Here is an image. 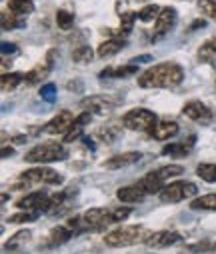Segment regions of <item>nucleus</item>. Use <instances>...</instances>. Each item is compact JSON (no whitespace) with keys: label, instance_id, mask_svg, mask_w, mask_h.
Here are the masks:
<instances>
[{"label":"nucleus","instance_id":"nucleus-1","mask_svg":"<svg viewBox=\"0 0 216 254\" xmlns=\"http://www.w3.org/2000/svg\"><path fill=\"white\" fill-rule=\"evenodd\" d=\"M184 80V70L174 62H160L138 76L142 88H174Z\"/></svg>","mask_w":216,"mask_h":254},{"label":"nucleus","instance_id":"nucleus-2","mask_svg":"<svg viewBox=\"0 0 216 254\" xmlns=\"http://www.w3.org/2000/svg\"><path fill=\"white\" fill-rule=\"evenodd\" d=\"M68 156L66 148L62 144H56V142H42V144H36L34 148H30L24 156L26 162L30 164H48V162H58V160H64Z\"/></svg>","mask_w":216,"mask_h":254},{"label":"nucleus","instance_id":"nucleus-3","mask_svg":"<svg viewBox=\"0 0 216 254\" xmlns=\"http://www.w3.org/2000/svg\"><path fill=\"white\" fill-rule=\"evenodd\" d=\"M122 124L128 130H140V132H152L158 124L156 114L148 108H132L122 116Z\"/></svg>","mask_w":216,"mask_h":254},{"label":"nucleus","instance_id":"nucleus-4","mask_svg":"<svg viewBox=\"0 0 216 254\" xmlns=\"http://www.w3.org/2000/svg\"><path fill=\"white\" fill-rule=\"evenodd\" d=\"M146 236H148V232L142 226H122V228L108 232L104 236V242L108 246H130L136 242H144Z\"/></svg>","mask_w":216,"mask_h":254},{"label":"nucleus","instance_id":"nucleus-5","mask_svg":"<svg viewBox=\"0 0 216 254\" xmlns=\"http://www.w3.org/2000/svg\"><path fill=\"white\" fill-rule=\"evenodd\" d=\"M196 192H198L196 184H192V182H184V180H176V182L164 184V188L158 192V196H160L162 202L174 204V202H182V200L194 196Z\"/></svg>","mask_w":216,"mask_h":254},{"label":"nucleus","instance_id":"nucleus-6","mask_svg":"<svg viewBox=\"0 0 216 254\" xmlns=\"http://www.w3.org/2000/svg\"><path fill=\"white\" fill-rule=\"evenodd\" d=\"M20 178H22L24 182H44V184H60V182H62V174H58L56 170H52V168H48V166L30 168V170L22 172Z\"/></svg>","mask_w":216,"mask_h":254},{"label":"nucleus","instance_id":"nucleus-7","mask_svg":"<svg viewBox=\"0 0 216 254\" xmlns=\"http://www.w3.org/2000/svg\"><path fill=\"white\" fill-rule=\"evenodd\" d=\"M176 22V10L166 6L160 10V14L156 16L154 20V30H152V40H160L162 36H166L170 32V28L174 26Z\"/></svg>","mask_w":216,"mask_h":254},{"label":"nucleus","instance_id":"nucleus-8","mask_svg":"<svg viewBox=\"0 0 216 254\" xmlns=\"http://www.w3.org/2000/svg\"><path fill=\"white\" fill-rule=\"evenodd\" d=\"M74 114H72L70 110H62V112H58L46 126H44V132H48V134H66L70 128H72V124H74Z\"/></svg>","mask_w":216,"mask_h":254},{"label":"nucleus","instance_id":"nucleus-9","mask_svg":"<svg viewBox=\"0 0 216 254\" xmlns=\"http://www.w3.org/2000/svg\"><path fill=\"white\" fill-rule=\"evenodd\" d=\"M182 114H184L186 118L198 122V124H208V122L212 120L210 108H208L206 104H202L200 100H190V102H186L184 108H182Z\"/></svg>","mask_w":216,"mask_h":254},{"label":"nucleus","instance_id":"nucleus-10","mask_svg":"<svg viewBox=\"0 0 216 254\" xmlns=\"http://www.w3.org/2000/svg\"><path fill=\"white\" fill-rule=\"evenodd\" d=\"M48 200H50L48 192H44V190H36V192H30V194L22 196V198L16 202V208H20V210H40V212H44Z\"/></svg>","mask_w":216,"mask_h":254},{"label":"nucleus","instance_id":"nucleus-11","mask_svg":"<svg viewBox=\"0 0 216 254\" xmlns=\"http://www.w3.org/2000/svg\"><path fill=\"white\" fill-rule=\"evenodd\" d=\"M120 104V98H112V96H90V98H84L82 100V106L88 108L90 112H96V114H106L110 112L112 108H116Z\"/></svg>","mask_w":216,"mask_h":254},{"label":"nucleus","instance_id":"nucleus-12","mask_svg":"<svg viewBox=\"0 0 216 254\" xmlns=\"http://www.w3.org/2000/svg\"><path fill=\"white\" fill-rule=\"evenodd\" d=\"M180 234L176 232H170V230H160V232H152L146 236L144 244H148L152 248H166V246H172L176 242H180Z\"/></svg>","mask_w":216,"mask_h":254},{"label":"nucleus","instance_id":"nucleus-13","mask_svg":"<svg viewBox=\"0 0 216 254\" xmlns=\"http://www.w3.org/2000/svg\"><path fill=\"white\" fill-rule=\"evenodd\" d=\"M82 216H84V220L88 224V230H100V228H104V226H108L112 222L110 212H106L104 208H90Z\"/></svg>","mask_w":216,"mask_h":254},{"label":"nucleus","instance_id":"nucleus-14","mask_svg":"<svg viewBox=\"0 0 216 254\" xmlns=\"http://www.w3.org/2000/svg\"><path fill=\"white\" fill-rule=\"evenodd\" d=\"M74 194H76V188H68V190H64V192H58V194L50 196V200H48L44 212H46L48 216H56V214H60V212L64 210L68 198H70V196H74Z\"/></svg>","mask_w":216,"mask_h":254},{"label":"nucleus","instance_id":"nucleus-15","mask_svg":"<svg viewBox=\"0 0 216 254\" xmlns=\"http://www.w3.org/2000/svg\"><path fill=\"white\" fill-rule=\"evenodd\" d=\"M136 186L142 190L144 194H154V192H160V190L164 188V180L158 178L154 172H150V174H146V176H142V178L136 182Z\"/></svg>","mask_w":216,"mask_h":254},{"label":"nucleus","instance_id":"nucleus-16","mask_svg":"<svg viewBox=\"0 0 216 254\" xmlns=\"http://www.w3.org/2000/svg\"><path fill=\"white\" fill-rule=\"evenodd\" d=\"M178 124L174 122V120H162V122H158L156 126H154V130L150 132L156 140H168V138H172V136H176L178 134Z\"/></svg>","mask_w":216,"mask_h":254},{"label":"nucleus","instance_id":"nucleus-17","mask_svg":"<svg viewBox=\"0 0 216 254\" xmlns=\"http://www.w3.org/2000/svg\"><path fill=\"white\" fill-rule=\"evenodd\" d=\"M140 158H142L140 152H124V154H116V156H112L110 160L104 162V168H108V170H116V168H122V166H130V164L138 162Z\"/></svg>","mask_w":216,"mask_h":254},{"label":"nucleus","instance_id":"nucleus-18","mask_svg":"<svg viewBox=\"0 0 216 254\" xmlns=\"http://www.w3.org/2000/svg\"><path fill=\"white\" fill-rule=\"evenodd\" d=\"M194 142H196V136H190L188 140H182V142H174V144H166L164 148H162V154L164 156H186L190 150H192V146H194Z\"/></svg>","mask_w":216,"mask_h":254},{"label":"nucleus","instance_id":"nucleus-19","mask_svg":"<svg viewBox=\"0 0 216 254\" xmlns=\"http://www.w3.org/2000/svg\"><path fill=\"white\" fill-rule=\"evenodd\" d=\"M92 120V116H90V110H86V112H82L76 120H74V124H72V128L64 134V142H74L76 138H80L82 136V126H86L88 122Z\"/></svg>","mask_w":216,"mask_h":254},{"label":"nucleus","instance_id":"nucleus-20","mask_svg":"<svg viewBox=\"0 0 216 254\" xmlns=\"http://www.w3.org/2000/svg\"><path fill=\"white\" fill-rule=\"evenodd\" d=\"M72 236H74V232H72L66 224H64V226H54V228L50 230V234H48V242H46V246H48V248L60 246V244L68 242Z\"/></svg>","mask_w":216,"mask_h":254},{"label":"nucleus","instance_id":"nucleus-21","mask_svg":"<svg viewBox=\"0 0 216 254\" xmlns=\"http://www.w3.org/2000/svg\"><path fill=\"white\" fill-rule=\"evenodd\" d=\"M116 196H118V200L120 202H126V204H134V202H140L144 196L142 190L134 184V186H122V188H118V192H116Z\"/></svg>","mask_w":216,"mask_h":254},{"label":"nucleus","instance_id":"nucleus-22","mask_svg":"<svg viewBox=\"0 0 216 254\" xmlns=\"http://www.w3.org/2000/svg\"><path fill=\"white\" fill-rule=\"evenodd\" d=\"M0 26H2V30H14V28H24L26 26V16H18L14 12H2V16H0Z\"/></svg>","mask_w":216,"mask_h":254},{"label":"nucleus","instance_id":"nucleus-23","mask_svg":"<svg viewBox=\"0 0 216 254\" xmlns=\"http://www.w3.org/2000/svg\"><path fill=\"white\" fill-rule=\"evenodd\" d=\"M120 134H122V130L116 124H106V126H100V128L96 130V136L106 144H114L120 138Z\"/></svg>","mask_w":216,"mask_h":254},{"label":"nucleus","instance_id":"nucleus-24","mask_svg":"<svg viewBox=\"0 0 216 254\" xmlns=\"http://www.w3.org/2000/svg\"><path fill=\"white\" fill-rule=\"evenodd\" d=\"M124 40L122 38H110V40H106V42H102L100 46H98V56L100 58H106V56H114L116 52H120L122 48H124Z\"/></svg>","mask_w":216,"mask_h":254},{"label":"nucleus","instance_id":"nucleus-25","mask_svg":"<svg viewBox=\"0 0 216 254\" xmlns=\"http://www.w3.org/2000/svg\"><path fill=\"white\" fill-rule=\"evenodd\" d=\"M190 208L192 210H212L216 212V194H204V196H198L190 202Z\"/></svg>","mask_w":216,"mask_h":254},{"label":"nucleus","instance_id":"nucleus-26","mask_svg":"<svg viewBox=\"0 0 216 254\" xmlns=\"http://www.w3.org/2000/svg\"><path fill=\"white\" fill-rule=\"evenodd\" d=\"M50 68H52V64H48V62H46V64H38V66H34L28 74H26V84H36V82H40V80H44L46 76H48V72H50Z\"/></svg>","mask_w":216,"mask_h":254},{"label":"nucleus","instance_id":"nucleus-27","mask_svg":"<svg viewBox=\"0 0 216 254\" xmlns=\"http://www.w3.org/2000/svg\"><path fill=\"white\" fill-rule=\"evenodd\" d=\"M26 80V74H20V72H10V74H2V78H0V86H2L4 92L16 88L18 84H22Z\"/></svg>","mask_w":216,"mask_h":254},{"label":"nucleus","instance_id":"nucleus-28","mask_svg":"<svg viewBox=\"0 0 216 254\" xmlns=\"http://www.w3.org/2000/svg\"><path fill=\"white\" fill-rule=\"evenodd\" d=\"M138 70L136 64H128V66H122V68H106L100 72V78H124V76H130Z\"/></svg>","mask_w":216,"mask_h":254},{"label":"nucleus","instance_id":"nucleus-29","mask_svg":"<svg viewBox=\"0 0 216 254\" xmlns=\"http://www.w3.org/2000/svg\"><path fill=\"white\" fill-rule=\"evenodd\" d=\"M198 58L204 60V62H214V60H216V36L210 38V40H206V42L200 46Z\"/></svg>","mask_w":216,"mask_h":254},{"label":"nucleus","instance_id":"nucleus-30","mask_svg":"<svg viewBox=\"0 0 216 254\" xmlns=\"http://www.w3.org/2000/svg\"><path fill=\"white\" fill-rule=\"evenodd\" d=\"M8 8H10V12L18 14V16H26L34 10V4H32V0H10Z\"/></svg>","mask_w":216,"mask_h":254},{"label":"nucleus","instance_id":"nucleus-31","mask_svg":"<svg viewBox=\"0 0 216 254\" xmlns=\"http://www.w3.org/2000/svg\"><path fill=\"white\" fill-rule=\"evenodd\" d=\"M92 58H94V52L90 46H78L72 52V60H74L76 64H90Z\"/></svg>","mask_w":216,"mask_h":254},{"label":"nucleus","instance_id":"nucleus-32","mask_svg":"<svg viewBox=\"0 0 216 254\" xmlns=\"http://www.w3.org/2000/svg\"><path fill=\"white\" fill-rule=\"evenodd\" d=\"M40 216V210H20L18 214H12L8 222L12 224H22V222H34Z\"/></svg>","mask_w":216,"mask_h":254},{"label":"nucleus","instance_id":"nucleus-33","mask_svg":"<svg viewBox=\"0 0 216 254\" xmlns=\"http://www.w3.org/2000/svg\"><path fill=\"white\" fill-rule=\"evenodd\" d=\"M196 174L204 180V182H216V164H198L196 166Z\"/></svg>","mask_w":216,"mask_h":254},{"label":"nucleus","instance_id":"nucleus-34","mask_svg":"<svg viewBox=\"0 0 216 254\" xmlns=\"http://www.w3.org/2000/svg\"><path fill=\"white\" fill-rule=\"evenodd\" d=\"M186 250L188 252H194V254L214 252L216 250V242H212V240H200V242H194V244H186Z\"/></svg>","mask_w":216,"mask_h":254},{"label":"nucleus","instance_id":"nucleus-35","mask_svg":"<svg viewBox=\"0 0 216 254\" xmlns=\"http://www.w3.org/2000/svg\"><path fill=\"white\" fill-rule=\"evenodd\" d=\"M182 172H184V168H182V166H178V164H168V166H162V168L154 170V174H156L158 178H162L164 182H166L170 176H180Z\"/></svg>","mask_w":216,"mask_h":254},{"label":"nucleus","instance_id":"nucleus-36","mask_svg":"<svg viewBox=\"0 0 216 254\" xmlns=\"http://www.w3.org/2000/svg\"><path fill=\"white\" fill-rule=\"evenodd\" d=\"M32 234H30V230H20V232H16L6 244H4V250H16L18 246H22L28 238H30Z\"/></svg>","mask_w":216,"mask_h":254},{"label":"nucleus","instance_id":"nucleus-37","mask_svg":"<svg viewBox=\"0 0 216 254\" xmlns=\"http://www.w3.org/2000/svg\"><path fill=\"white\" fill-rule=\"evenodd\" d=\"M160 10L162 8H158L156 4H146L140 12H138V18L142 20V22H150V20H156V16L160 14Z\"/></svg>","mask_w":216,"mask_h":254},{"label":"nucleus","instance_id":"nucleus-38","mask_svg":"<svg viewBox=\"0 0 216 254\" xmlns=\"http://www.w3.org/2000/svg\"><path fill=\"white\" fill-rule=\"evenodd\" d=\"M136 16H138V14H134V12H124V14L120 16V28H118V30H120L122 36H126V34L132 32V26H134Z\"/></svg>","mask_w":216,"mask_h":254},{"label":"nucleus","instance_id":"nucleus-39","mask_svg":"<svg viewBox=\"0 0 216 254\" xmlns=\"http://www.w3.org/2000/svg\"><path fill=\"white\" fill-rule=\"evenodd\" d=\"M56 24H58L62 30H70L72 24H74V16H72L70 12H66V10H58V12H56Z\"/></svg>","mask_w":216,"mask_h":254},{"label":"nucleus","instance_id":"nucleus-40","mask_svg":"<svg viewBox=\"0 0 216 254\" xmlns=\"http://www.w3.org/2000/svg\"><path fill=\"white\" fill-rule=\"evenodd\" d=\"M198 8L202 10L204 16H210V18L216 22V0H200Z\"/></svg>","mask_w":216,"mask_h":254},{"label":"nucleus","instance_id":"nucleus-41","mask_svg":"<svg viewBox=\"0 0 216 254\" xmlns=\"http://www.w3.org/2000/svg\"><path fill=\"white\" fill-rule=\"evenodd\" d=\"M40 98L46 100V102H54V100H56V86H54L52 82L44 84V86L40 88Z\"/></svg>","mask_w":216,"mask_h":254},{"label":"nucleus","instance_id":"nucleus-42","mask_svg":"<svg viewBox=\"0 0 216 254\" xmlns=\"http://www.w3.org/2000/svg\"><path fill=\"white\" fill-rule=\"evenodd\" d=\"M110 216H112V222H122L124 218H128V216H130V208H128V206L114 208V210H110Z\"/></svg>","mask_w":216,"mask_h":254},{"label":"nucleus","instance_id":"nucleus-43","mask_svg":"<svg viewBox=\"0 0 216 254\" xmlns=\"http://www.w3.org/2000/svg\"><path fill=\"white\" fill-rule=\"evenodd\" d=\"M0 50H2V56H6V54H16V44H12V42H2V46H0Z\"/></svg>","mask_w":216,"mask_h":254},{"label":"nucleus","instance_id":"nucleus-44","mask_svg":"<svg viewBox=\"0 0 216 254\" xmlns=\"http://www.w3.org/2000/svg\"><path fill=\"white\" fill-rule=\"evenodd\" d=\"M150 60H152V56L144 54V56H136V58H132V60H130V64H136V66H138V62H150Z\"/></svg>","mask_w":216,"mask_h":254},{"label":"nucleus","instance_id":"nucleus-45","mask_svg":"<svg viewBox=\"0 0 216 254\" xmlns=\"http://www.w3.org/2000/svg\"><path fill=\"white\" fill-rule=\"evenodd\" d=\"M82 142H84V146H86V148H90V150H94V148H96L94 140H92V138H88V136H82Z\"/></svg>","mask_w":216,"mask_h":254},{"label":"nucleus","instance_id":"nucleus-46","mask_svg":"<svg viewBox=\"0 0 216 254\" xmlns=\"http://www.w3.org/2000/svg\"><path fill=\"white\" fill-rule=\"evenodd\" d=\"M68 90H82L80 82H68Z\"/></svg>","mask_w":216,"mask_h":254},{"label":"nucleus","instance_id":"nucleus-47","mask_svg":"<svg viewBox=\"0 0 216 254\" xmlns=\"http://www.w3.org/2000/svg\"><path fill=\"white\" fill-rule=\"evenodd\" d=\"M14 154V150L12 148H8V146H4L2 148V158H8V156H12Z\"/></svg>","mask_w":216,"mask_h":254},{"label":"nucleus","instance_id":"nucleus-48","mask_svg":"<svg viewBox=\"0 0 216 254\" xmlns=\"http://www.w3.org/2000/svg\"><path fill=\"white\" fill-rule=\"evenodd\" d=\"M12 142H18V144H20V142H26V136H14Z\"/></svg>","mask_w":216,"mask_h":254},{"label":"nucleus","instance_id":"nucleus-49","mask_svg":"<svg viewBox=\"0 0 216 254\" xmlns=\"http://www.w3.org/2000/svg\"><path fill=\"white\" fill-rule=\"evenodd\" d=\"M200 26H204V22H202V20H198V22H194V24H192V30H194V28H200Z\"/></svg>","mask_w":216,"mask_h":254}]
</instances>
